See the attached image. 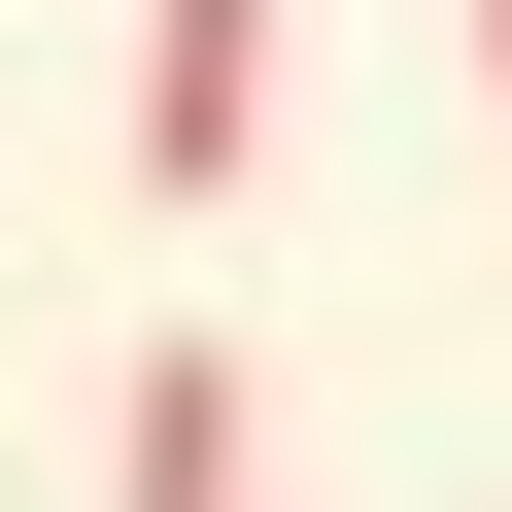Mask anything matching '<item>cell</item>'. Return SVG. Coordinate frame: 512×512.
<instances>
[{
	"instance_id": "3",
	"label": "cell",
	"mask_w": 512,
	"mask_h": 512,
	"mask_svg": "<svg viewBox=\"0 0 512 512\" xmlns=\"http://www.w3.org/2000/svg\"><path fill=\"white\" fill-rule=\"evenodd\" d=\"M478 103H512V0H478Z\"/></svg>"
},
{
	"instance_id": "1",
	"label": "cell",
	"mask_w": 512,
	"mask_h": 512,
	"mask_svg": "<svg viewBox=\"0 0 512 512\" xmlns=\"http://www.w3.org/2000/svg\"><path fill=\"white\" fill-rule=\"evenodd\" d=\"M274 171V0H137V205H239Z\"/></svg>"
},
{
	"instance_id": "2",
	"label": "cell",
	"mask_w": 512,
	"mask_h": 512,
	"mask_svg": "<svg viewBox=\"0 0 512 512\" xmlns=\"http://www.w3.org/2000/svg\"><path fill=\"white\" fill-rule=\"evenodd\" d=\"M103 512H239V342H137L103 376Z\"/></svg>"
}]
</instances>
